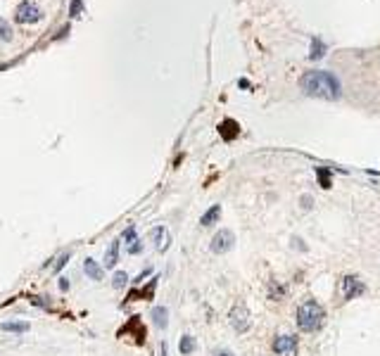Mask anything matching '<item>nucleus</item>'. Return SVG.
Returning a JSON list of instances; mask_svg holds the SVG:
<instances>
[{"label": "nucleus", "mask_w": 380, "mask_h": 356, "mask_svg": "<svg viewBox=\"0 0 380 356\" xmlns=\"http://www.w3.org/2000/svg\"><path fill=\"white\" fill-rule=\"evenodd\" d=\"M300 88L312 95V98H321V100H328V102H335L340 100L342 95V83L340 79L331 74V71H307L302 79H300Z\"/></svg>", "instance_id": "obj_1"}, {"label": "nucleus", "mask_w": 380, "mask_h": 356, "mask_svg": "<svg viewBox=\"0 0 380 356\" xmlns=\"http://www.w3.org/2000/svg\"><path fill=\"white\" fill-rule=\"evenodd\" d=\"M297 326H300V330H304V333H316L319 328L323 326V321H326V311H323V307L316 302V299H307V302H302L300 307H297Z\"/></svg>", "instance_id": "obj_2"}, {"label": "nucleus", "mask_w": 380, "mask_h": 356, "mask_svg": "<svg viewBox=\"0 0 380 356\" xmlns=\"http://www.w3.org/2000/svg\"><path fill=\"white\" fill-rule=\"evenodd\" d=\"M228 318H231V326H233L235 333H247V330H250V326H252V318H250V309L245 307L243 302L233 304V309H231Z\"/></svg>", "instance_id": "obj_3"}, {"label": "nucleus", "mask_w": 380, "mask_h": 356, "mask_svg": "<svg viewBox=\"0 0 380 356\" xmlns=\"http://www.w3.org/2000/svg\"><path fill=\"white\" fill-rule=\"evenodd\" d=\"M233 242H235L233 230H228V228H221V230H219V233L212 237V245H209V249H212L214 254H226L228 249L233 247Z\"/></svg>", "instance_id": "obj_4"}, {"label": "nucleus", "mask_w": 380, "mask_h": 356, "mask_svg": "<svg viewBox=\"0 0 380 356\" xmlns=\"http://www.w3.org/2000/svg\"><path fill=\"white\" fill-rule=\"evenodd\" d=\"M14 17H17L19 24H36L43 17V10H40L38 5H33V2H21L19 7H17Z\"/></svg>", "instance_id": "obj_5"}, {"label": "nucleus", "mask_w": 380, "mask_h": 356, "mask_svg": "<svg viewBox=\"0 0 380 356\" xmlns=\"http://www.w3.org/2000/svg\"><path fill=\"white\" fill-rule=\"evenodd\" d=\"M273 352L276 356H297V337L278 335L273 340Z\"/></svg>", "instance_id": "obj_6"}, {"label": "nucleus", "mask_w": 380, "mask_h": 356, "mask_svg": "<svg viewBox=\"0 0 380 356\" xmlns=\"http://www.w3.org/2000/svg\"><path fill=\"white\" fill-rule=\"evenodd\" d=\"M131 330H133V333L138 335V345H143V342H145V328L140 326V316H133V318H131L126 326L119 330V335H124V333H131Z\"/></svg>", "instance_id": "obj_7"}, {"label": "nucleus", "mask_w": 380, "mask_h": 356, "mask_svg": "<svg viewBox=\"0 0 380 356\" xmlns=\"http://www.w3.org/2000/svg\"><path fill=\"white\" fill-rule=\"evenodd\" d=\"M342 292H345V299H352L354 295H359V292H364V285H361L357 278H352L347 276L345 280H342Z\"/></svg>", "instance_id": "obj_8"}, {"label": "nucleus", "mask_w": 380, "mask_h": 356, "mask_svg": "<svg viewBox=\"0 0 380 356\" xmlns=\"http://www.w3.org/2000/svg\"><path fill=\"white\" fill-rule=\"evenodd\" d=\"M219 131H221V138L224 140H233V138H238L240 126H238V121H233V119H226V121H221Z\"/></svg>", "instance_id": "obj_9"}, {"label": "nucleus", "mask_w": 380, "mask_h": 356, "mask_svg": "<svg viewBox=\"0 0 380 356\" xmlns=\"http://www.w3.org/2000/svg\"><path fill=\"white\" fill-rule=\"evenodd\" d=\"M83 271H86V276L90 278V280H102V276H105L102 266H98L95 259H86V261H83Z\"/></svg>", "instance_id": "obj_10"}, {"label": "nucleus", "mask_w": 380, "mask_h": 356, "mask_svg": "<svg viewBox=\"0 0 380 356\" xmlns=\"http://www.w3.org/2000/svg\"><path fill=\"white\" fill-rule=\"evenodd\" d=\"M219 216H221V204H214V207H209L205 214H202L200 223H202V226H212V223L219 221Z\"/></svg>", "instance_id": "obj_11"}, {"label": "nucleus", "mask_w": 380, "mask_h": 356, "mask_svg": "<svg viewBox=\"0 0 380 356\" xmlns=\"http://www.w3.org/2000/svg\"><path fill=\"white\" fill-rule=\"evenodd\" d=\"M119 261V240H114L112 245H109L107 254H105V268H114Z\"/></svg>", "instance_id": "obj_12"}, {"label": "nucleus", "mask_w": 380, "mask_h": 356, "mask_svg": "<svg viewBox=\"0 0 380 356\" xmlns=\"http://www.w3.org/2000/svg\"><path fill=\"white\" fill-rule=\"evenodd\" d=\"M152 321L157 328H166L169 326V311L164 307H155L152 309Z\"/></svg>", "instance_id": "obj_13"}, {"label": "nucleus", "mask_w": 380, "mask_h": 356, "mask_svg": "<svg viewBox=\"0 0 380 356\" xmlns=\"http://www.w3.org/2000/svg\"><path fill=\"white\" fill-rule=\"evenodd\" d=\"M195 337L193 335H183L181 337V342H178V352H181V354L183 356H188V354H193V352H195Z\"/></svg>", "instance_id": "obj_14"}, {"label": "nucleus", "mask_w": 380, "mask_h": 356, "mask_svg": "<svg viewBox=\"0 0 380 356\" xmlns=\"http://www.w3.org/2000/svg\"><path fill=\"white\" fill-rule=\"evenodd\" d=\"M152 240H155V245L159 249H166V247H169V242H171V240H169V235H166V230L162 226L152 230Z\"/></svg>", "instance_id": "obj_15"}, {"label": "nucleus", "mask_w": 380, "mask_h": 356, "mask_svg": "<svg viewBox=\"0 0 380 356\" xmlns=\"http://www.w3.org/2000/svg\"><path fill=\"white\" fill-rule=\"evenodd\" d=\"M326 55V45H323L321 38H314L312 40V52H309V57L312 59H321Z\"/></svg>", "instance_id": "obj_16"}, {"label": "nucleus", "mask_w": 380, "mask_h": 356, "mask_svg": "<svg viewBox=\"0 0 380 356\" xmlns=\"http://www.w3.org/2000/svg\"><path fill=\"white\" fill-rule=\"evenodd\" d=\"M2 330L5 333H26L29 323H21V321H17V323H2Z\"/></svg>", "instance_id": "obj_17"}, {"label": "nucleus", "mask_w": 380, "mask_h": 356, "mask_svg": "<svg viewBox=\"0 0 380 356\" xmlns=\"http://www.w3.org/2000/svg\"><path fill=\"white\" fill-rule=\"evenodd\" d=\"M128 283V276L124 273V271H119V273H114V278H112V285H114V290H124Z\"/></svg>", "instance_id": "obj_18"}, {"label": "nucleus", "mask_w": 380, "mask_h": 356, "mask_svg": "<svg viewBox=\"0 0 380 356\" xmlns=\"http://www.w3.org/2000/svg\"><path fill=\"white\" fill-rule=\"evenodd\" d=\"M0 38H2V40H12V26L2 19V17H0Z\"/></svg>", "instance_id": "obj_19"}, {"label": "nucleus", "mask_w": 380, "mask_h": 356, "mask_svg": "<svg viewBox=\"0 0 380 356\" xmlns=\"http://www.w3.org/2000/svg\"><path fill=\"white\" fill-rule=\"evenodd\" d=\"M316 176L321 178V188H331V174L326 171V169H316Z\"/></svg>", "instance_id": "obj_20"}, {"label": "nucleus", "mask_w": 380, "mask_h": 356, "mask_svg": "<svg viewBox=\"0 0 380 356\" xmlns=\"http://www.w3.org/2000/svg\"><path fill=\"white\" fill-rule=\"evenodd\" d=\"M69 257H71V252H64V254L57 259V264H55V268H52V271H55V273H59V271H62V266L69 261Z\"/></svg>", "instance_id": "obj_21"}, {"label": "nucleus", "mask_w": 380, "mask_h": 356, "mask_svg": "<svg viewBox=\"0 0 380 356\" xmlns=\"http://www.w3.org/2000/svg\"><path fill=\"white\" fill-rule=\"evenodd\" d=\"M140 252H143V242H140V240L136 237V240L128 245V254H140Z\"/></svg>", "instance_id": "obj_22"}, {"label": "nucleus", "mask_w": 380, "mask_h": 356, "mask_svg": "<svg viewBox=\"0 0 380 356\" xmlns=\"http://www.w3.org/2000/svg\"><path fill=\"white\" fill-rule=\"evenodd\" d=\"M121 240H126V242H133V240H136V226H128L126 230H124Z\"/></svg>", "instance_id": "obj_23"}, {"label": "nucleus", "mask_w": 380, "mask_h": 356, "mask_svg": "<svg viewBox=\"0 0 380 356\" xmlns=\"http://www.w3.org/2000/svg\"><path fill=\"white\" fill-rule=\"evenodd\" d=\"M302 209H312V204H314V199H312V195H302Z\"/></svg>", "instance_id": "obj_24"}, {"label": "nucleus", "mask_w": 380, "mask_h": 356, "mask_svg": "<svg viewBox=\"0 0 380 356\" xmlns=\"http://www.w3.org/2000/svg\"><path fill=\"white\" fill-rule=\"evenodd\" d=\"M212 356H235V354L231 352V349H216V352H214Z\"/></svg>", "instance_id": "obj_25"}, {"label": "nucleus", "mask_w": 380, "mask_h": 356, "mask_svg": "<svg viewBox=\"0 0 380 356\" xmlns=\"http://www.w3.org/2000/svg\"><path fill=\"white\" fill-rule=\"evenodd\" d=\"M59 290H62V292H67V290H69V280H67V278H62V280H59Z\"/></svg>", "instance_id": "obj_26"}, {"label": "nucleus", "mask_w": 380, "mask_h": 356, "mask_svg": "<svg viewBox=\"0 0 380 356\" xmlns=\"http://www.w3.org/2000/svg\"><path fill=\"white\" fill-rule=\"evenodd\" d=\"M162 356H166V342L162 345Z\"/></svg>", "instance_id": "obj_27"}]
</instances>
